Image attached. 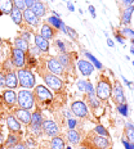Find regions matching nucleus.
<instances>
[{
	"mask_svg": "<svg viewBox=\"0 0 134 149\" xmlns=\"http://www.w3.org/2000/svg\"><path fill=\"white\" fill-rule=\"evenodd\" d=\"M14 149H27V148L25 147V144H23V143H18V144L14 147Z\"/></svg>",
	"mask_w": 134,
	"mask_h": 149,
	"instance_id": "nucleus-53",
	"label": "nucleus"
},
{
	"mask_svg": "<svg viewBox=\"0 0 134 149\" xmlns=\"http://www.w3.org/2000/svg\"><path fill=\"white\" fill-rule=\"evenodd\" d=\"M123 144H124V147H125V149H134V144L128 141L126 139H123Z\"/></svg>",
	"mask_w": 134,
	"mask_h": 149,
	"instance_id": "nucleus-47",
	"label": "nucleus"
},
{
	"mask_svg": "<svg viewBox=\"0 0 134 149\" xmlns=\"http://www.w3.org/2000/svg\"><path fill=\"white\" fill-rule=\"evenodd\" d=\"M94 132H95V134H98V135H101V136H105V138H106V136H108V131L105 129L103 126H101V125H97L94 127Z\"/></svg>",
	"mask_w": 134,
	"mask_h": 149,
	"instance_id": "nucleus-37",
	"label": "nucleus"
},
{
	"mask_svg": "<svg viewBox=\"0 0 134 149\" xmlns=\"http://www.w3.org/2000/svg\"><path fill=\"white\" fill-rule=\"evenodd\" d=\"M22 15H23V21L26 22L27 24L32 27H37L40 23V18L31 10L30 8H26L25 10H22Z\"/></svg>",
	"mask_w": 134,
	"mask_h": 149,
	"instance_id": "nucleus-13",
	"label": "nucleus"
},
{
	"mask_svg": "<svg viewBox=\"0 0 134 149\" xmlns=\"http://www.w3.org/2000/svg\"><path fill=\"white\" fill-rule=\"evenodd\" d=\"M85 86H86V81H83V80L77 81V89H79L80 91H85Z\"/></svg>",
	"mask_w": 134,
	"mask_h": 149,
	"instance_id": "nucleus-46",
	"label": "nucleus"
},
{
	"mask_svg": "<svg viewBox=\"0 0 134 149\" xmlns=\"http://www.w3.org/2000/svg\"><path fill=\"white\" fill-rule=\"evenodd\" d=\"M34 41H35V46H37L40 49V52H44V53L49 52V41L46 39H44L40 33H36L34 36Z\"/></svg>",
	"mask_w": 134,
	"mask_h": 149,
	"instance_id": "nucleus-19",
	"label": "nucleus"
},
{
	"mask_svg": "<svg viewBox=\"0 0 134 149\" xmlns=\"http://www.w3.org/2000/svg\"><path fill=\"white\" fill-rule=\"evenodd\" d=\"M23 1H25V4H26V8H31L35 0H23Z\"/></svg>",
	"mask_w": 134,
	"mask_h": 149,
	"instance_id": "nucleus-51",
	"label": "nucleus"
},
{
	"mask_svg": "<svg viewBox=\"0 0 134 149\" xmlns=\"http://www.w3.org/2000/svg\"><path fill=\"white\" fill-rule=\"evenodd\" d=\"M1 44H3V41H1V39H0V46H1Z\"/></svg>",
	"mask_w": 134,
	"mask_h": 149,
	"instance_id": "nucleus-61",
	"label": "nucleus"
},
{
	"mask_svg": "<svg viewBox=\"0 0 134 149\" xmlns=\"http://www.w3.org/2000/svg\"><path fill=\"white\" fill-rule=\"evenodd\" d=\"M117 1H119V0H117ZM133 4H134V0H120V3H117V5H119L120 8L124 7V9L130 7V5H133Z\"/></svg>",
	"mask_w": 134,
	"mask_h": 149,
	"instance_id": "nucleus-40",
	"label": "nucleus"
},
{
	"mask_svg": "<svg viewBox=\"0 0 134 149\" xmlns=\"http://www.w3.org/2000/svg\"><path fill=\"white\" fill-rule=\"evenodd\" d=\"M48 23L51 24L53 29H55V30L58 31V30H61L62 24H63V21H62L61 18H58V17H54V15H52V17H49V18H48Z\"/></svg>",
	"mask_w": 134,
	"mask_h": 149,
	"instance_id": "nucleus-34",
	"label": "nucleus"
},
{
	"mask_svg": "<svg viewBox=\"0 0 134 149\" xmlns=\"http://www.w3.org/2000/svg\"><path fill=\"white\" fill-rule=\"evenodd\" d=\"M88 104L92 108H98L101 105V100L97 98L95 94H88Z\"/></svg>",
	"mask_w": 134,
	"mask_h": 149,
	"instance_id": "nucleus-35",
	"label": "nucleus"
},
{
	"mask_svg": "<svg viewBox=\"0 0 134 149\" xmlns=\"http://www.w3.org/2000/svg\"><path fill=\"white\" fill-rule=\"evenodd\" d=\"M88 141L90 143V145H92V147H94L92 149H108L111 147V143H110V140H108L107 138L95 134L94 131H93V134L90 135V138L88 139Z\"/></svg>",
	"mask_w": 134,
	"mask_h": 149,
	"instance_id": "nucleus-6",
	"label": "nucleus"
},
{
	"mask_svg": "<svg viewBox=\"0 0 134 149\" xmlns=\"http://www.w3.org/2000/svg\"><path fill=\"white\" fill-rule=\"evenodd\" d=\"M30 36H31V33L27 32V31H25V32L21 33V37H22V39H25L26 41H30Z\"/></svg>",
	"mask_w": 134,
	"mask_h": 149,
	"instance_id": "nucleus-50",
	"label": "nucleus"
},
{
	"mask_svg": "<svg viewBox=\"0 0 134 149\" xmlns=\"http://www.w3.org/2000/svg\"><path fill=\"white\" fill-rule=\"evenodd\" d=\"M25 147L32 149V148H35V147H36V143L32 139H30V138H29V139H26V143H25Z\"/></svg>",
	"mask_w": 134,
	"mask_h": 149,
	"instance_id": "nucleus-45",
	"label": "nucleus"
},
{
	"mask_svg": "<svg viewBox=\"0 0 134 149\" xmlns=\"http://www.w3.org/2000/svg\"><path fill=\"white\" fill-rule=\"evenodd\" d=\"M46 67H48V70L51 71V73H53V74H57V76H63L65 74V68L62 67L60 61L55 57L46 58Z\"/></svg>",
	"mask_w": 134,
	"mask_h": 149,
	"instance_id": "nucleus-11",
	"label": "nucleus"
},
{
	"mask_svg": "<svg viewBox=\"0 0 134 149\" xmlns=\"http://www.w3.org/2000/svg\"><path fill=\"white\" fill-rule=\"evenodd\" d=\"M58 61H60V63L62 64V67L65 68V70H70L71 68V58H70V54L68 53H61L60 55H58L57 58Z\"/></svg>",
	"mask_w": 134,
	"mask_h": 149,
	"instance_id": "nucleus-28",
	"label": "nucleus"
},
{
	"mask_svg": "<svg viewBox=\"0 0 134 149\" xmlns=\"http://www.w3.org/2000/svg\"><path fill=\"white\" fill-rule=\"evenodd\" d=\"M13 1V7L20 9V10H25L26 9V4H25L23 0H12Z\"/></svg>",
	"mask_w": 134,
	"mask_h": 149,
	"instance_id": "nucleus-38",
	"label": "nucleus"
},
{
	"mask_svg": "<svg viewBox=\"0 0 134 149\" xmlns=\"http://www.w3.org/2000/svg\"><path fill=\"white\" fill-rule=\"evenodd\" d=\"M11 18H12V21L17 24V26H22V23H23V15H22V10H20V9H17V8H14L12 9V12H11Z\"/></svg>",
	"mask_w": 134,
	"mask_h": 149,
	"instance_id": "nucleus-23",
	"label": "nucleus"
},
{
	"mask_svg": "<svg viewBox=\"0 0 134 149\" xmlns=\"http://www.w3.org/2000/svg\"><path fill=\"white\" fill-rule=\"evenodd\" d=\"M128 109H129V104L128 103H123V104L117 105V111H119V113L124 117H128V114H129V111Z\"/></svg>",
	"mask_w": 134,
	"mask_h": 149,
	"instance_id": "nucleus-36",
	"label": "nucleus"
},
{
	"mask_svg": "<svg viewBox=\"0 0 134 149\" xmlns=\"http://www.w3.org/2000/svg\"><path fill=\"white\" fill-rule=\"evenodd\" d=\"M7 126L11 132H15V134H20L21 132V122L15 118L13 114L7 116Z\"/></svg>",
	"mask_w": 134,
	"mask_h": 149,
	"instance_id": "nucleus-18",
	"label": "nucleus"
},
{
	"mask_svg": "<svg viewBox=\"0 0 134 149\" xmlns=\"http://www.w3.org/2000/svg\"><path fill=\"white\" fill-rule=\"evenodd\" d=\"M77 68H79L80 73L83 76H90V74L94 72V66L89 61H85V59H80L77 62Z\"/></svg>",
	"mask_w": 134,
	"mask_h": 149,
	"instance_id": "nucleus-16",
	"label": "nucleus"
},
{
	"mask_svg": "<svg viewBox=\"0 0 134 149\" xmlns=\"http://www.w3.org/2000/svg\"><path fill=\"white\" fill-rule=\"evenodd\" d=\"M121 35L134 37V31H133V30H130V29H128V27H124V29L121 30Z\"/></svg>",
	"mask_w": 134,
	"mask_h": 149,
	"instance_id": "nucleus-42",
	"label": "nucleus"
},
{
	"mask_svg": "<svg viewBox=\"0 0 134 149\" xmlns=\"http://www.w3.org/2000/svg\"><path fill=\"white\" fill-rule=\"evenodd\" d=\"M36 64H37L36 57L31 55L30 53H26V62H25V68H27V70H31V68L36 67Z\"/></svg>",
	"mask_w": 134,
	"mask_h": 149,
	"instance_id": "nucleus-32",
	"label": "nucleus"
},
{
	"mask_svg": "<svg viewBox=\"0 0 134 149\" xmlns=\"http://www.w3.org/2000/svg\"><path fill=\"white\" fill-rule=\"evenodd\" d=\"M61 30L63 31L65 33H66V35H68L71 37V39H72V41H75L76 42L77 41V39H79V36H77V33H76V31H75L74 29H71V27H68V26H66V24H62V27H61Z\"/></svg>",
	"mask_w": 134,
	"mask_h": 149,
	"instance_id": "nucleus-31",
	"label": "nucleus"
},
{
	"mask_svg": "<svg viewBox=\"0 0 134 149\" xmlns=\"http://www.w3.org/2000/svg\"><path fill=\"white\" fill-rule=\"evenodd\" d=\"M32 94H34V99H36V102L40 104H45L52 100V93L44 85H37L34 89Z\"/></svg>",
	"mask_w": 134,
	"mask_h": 149,
	"instance_id": "nucleus-4",
	"label": "nucleus"
},
{
	"mask_svg": "<svg viewBox=\"0 0 134 149\" xmlns=\"http://www.w3.org/2000/svg\"><path fill=\"white\" fill-rule=\"evenodd\" d=\"M134 10V5H130V7L125 8L121 13V24L124 26H128L130 22H132V13Z\"/></svg>",
	"mask_w": 134,
	"mask_h": 149,
	"instance_id": "nucleus-22",
	"label": "nucleus"
},
{
	"mask_svg": "<svg viewBox=\"0 0 134 149\" xmlns=\"http://www.w3.org/2000/svg\"><path fill=\"white\" fill-rule=\"evenodd\" d=\"M51 149H65V140L61 136H54L51 141Z\"/></svg>",
	"mask_w": 134,
	"mask_h": 149,
	"instance_id": "nucleus-30",
	"label": "nucleus"
},
{
	"mask_svg": "<svg viewBox=\"0 0 134 149\" xmlns=\"http://www.w3.org/2000/svg\"><path fill=\"white\" fill-rule=\"evenodd\" d=\"M14 117L20 121L21 123H23V125H26V126H29L30 122H31L30 111L23 109V108H15L14 109Z\"/></svg>",
	"mask_w": 134,
	"mask_h": 149,
	"instance_id": "nucleus-14",
	"label": "nucleus"
},
{
	"mask_svg": "<svg viewBox=\"0 0 134 149\" xmlns=\"http://www.w3.org/2000/svg\"><path fill=\"white\" fill-rule=\"evenodd\" d=\"M4 144V135H3V132L0 131V145Z\"/></svg>",
	"mask_w": 134,
	"mask_h": 149,
	"instance_id": "nucleus-55",
	"label": "nucleus"
},
{
	"mask_svg": "<svg viewBox=\"0 0 134 149\" xmlns=\"http://www.w3.org/2000/svg\"><path fill=\"white\" fill-rule=\"evenodd\" d=\"M41 77L44 79L45 84L49 86L51 89H53L54 91H61L63 88V82L58 76L53 74L51 72H41Z\"/></svg>",
	"mask_w": 134,
	"mask_h": 149,
	"instance_id": "nucleus-5",
	"label": "nucleus"
},
{
	"mask_svg": "<svg viewBox=\"0 0 134 149\" xmlns=\"http://www.w3.org/2000/svg\"><path fill=\"white\" fill-rule=\"evenodd\" d=\"M0 98H1V100L4 102L8 107H14L15 103H17V94H15V91H13V90H11V89L5 90Z\"/></svg>",
	"mask_w": 134,
	"mask_h": 149,
	"instance_id": "nucleus-17",
	"label": "nucleus"
},
{
	"mask_svg": "<svg viewBox=\"0 0 134 149\" xmlns=\"http://www.w3.org/2000/svg\"><path fill=\"white\" fill-rule=\"evenodd\" d=\"M85 93H88V94H95V89L93 88V85L90 84L89 81L86 82V86H85Z\"/></svg>",
	"mask_w": 134,
	"mask_h": 149,
	"instance_id": "nucleus-43",
	"label": "nucleus"
},
{
	"mask_svg": "<svg viewBox=\"0 0 134 149\" xmlns=\"http://www.w3.org/2000/svg\"><path fill=\"white\" fill-rule=\"evenodd\" d=\"M124 134L128 141H130L132 144H134V125L130 122L125 123V130H124Z\"/></svg>",
	"mask_w": 134,
	"mask_h": 149,
	"instance_id": "nucleus-29",
	"label": "nucleus"
},
{
	"mask_svg": "<svg viewBox=\"0 0 134 149\" xmlns=\"http://www.w3.org/2000/svg\"><path fill=\"white\" fill-rule=\"evenodd\" d=\"M17 103L20 108L30 111L31 108L35 105V99H34V94L27 89L21 90L17 94Z\"/></svg>",
	"mask_w": 134,
	"mask_h": 149,
	"instance_id": "nucleus-3",
	"label": "nucleus"
},
{
	"mask_svg": "<svg viewBox=\"0 0 134 149\" xmlns=\"http://www.w3.org/2000/svg\"><path fill=\"white\" fill-rule=\"evenodd\" d=\"M123 80H124V82H125V84H126V85H128V86H129V88H132V82H129V81H128V80L125 79V77H123Z\"/></svg>",
	"mask_w": 134,
	"mask_h": 149,
	"instance_id": "nucleus-57",
	"label": "nucleus"
},
{
	"mask_svg": "<svg viewBox=\"0 0 134 149\" xmlns=\"http://www.w3.org/2000/svg\"><path fill=\"white\" fill-rule=\"evenodd\" d=\"M79 149H89L88 147H86V145H84V144H81V147H80Z\"/></svg>",
	"mask_w": 134,
	"mask_h": 149,
	"instance_id": "nucleus-58",
	"label": "nucleus"
},
{
	"mask_svg": "<svg viewBox=\"0 0 134 149\" xmlns=\"http://www.w3.org/2000/svg\"><path fill=\"white\" fill-rule=\"evenodd\" d=\"M31 10L34 12V13H35L37 17H44L45 15V13H46V7L44 4H43L41 1H40V0H35V1H34V4H32V7L30 8Z\"/></svg>",
	"mask_w": 134,
	"mask_h": 149,
	"instance_id": "nucleus-21",
	"label": "nucleus"
},
{
	"mask_svg": "<svg viewBox=\"0 0 134 149\" xmlns=\"http://www.w3.org/2000/svg\"><path fill=\"white\" fill-rule=\"evenodd\" d=\"M71 112L74 116L79 117V118H86L88 117V107L81 100H75L71 104Z\"/></svg>",
	"mask_w": 134,
	"mask_h": 149,
	"instance_id": "nucleus-10",
	"label": "nucleus"
},
{
	"mask_svg": "<svg viewBox=\"0 0 134 149\" xmlns=\"http://www.w3.org/2000/svg\"><path fill=\"white\" fill-rule=\"evenodd\" d=\"M84 55H85V57L88 58V61H89L90 63H92L95 68H98V70H102V68H103V66H102V63L97 59V58L94 57V55L92 54V53H89V52H84Z\"/></svg>",
	"mask_w": 134,
	"mask_h": 149,
	"instance_id": "nucleus-33",
	"label": "nucleus"
},
{
	"mask_svg": "<svg viewBox=\"0 0 134 149\" xmlns=\"http://www.w3.org/2000/svg\"><path fill=\"white\" fill-rule=\"evenodd\" d=\"M76 125H77V121L75 120V118H72V117L67 120V126H68V129H70V130L75 129V127H76Z\"/></svg>",
	"mask_w": 134,
	"mask_h": 149,
	"instance_id": "nucleus-41",
	"label": "nucleus"
},
{
	"mask_svg": "<svg viewBox=\"0 0 134 149\" xmlns=\"http://www.w3.org/2000/svg\"><path fill=\"white\" fill-rule=\"evenodd\" d=\"M107 44H108V46H111V48H114V45H115L111 39H107Z\"/></svg>",
	"mask_w": 134,
	"mask_h": 149,
	"instance_id": "nucleus-56",
	"label": "nucleus"
},
{
	"mask_svg": "<svg viewBox=\"0 0 134 149\" xmlns=\"http://www.w3.org/2000/svg\"><path fill=\"white\" fill-rule=\"evenodd\" d=\"M27 53H30L31 55L36 57V55H39V54H40V49L37 48V46H32V48H30V49H29V52H27Z\"/></svg>",
	"mask_w": 134,
	"mask_h": 149,
	"instance_id": "nucleus-44",
	"label": "nucleus"
},
{
	"mask_svg": "<svg viewBox=\"0 0 134 149\" xmlns=\"http://www.w3.org/2000/svg\"><path fill=\"white\" fill-rule=\"evenodd\" d=\"M18 143H21V136H18L15 132H11V134L8 135V138H7V140H5V143H4V147L12 148V147H15Z\"/></svg>",
	"mask_w": 134,
	"mask_h": 149,
	"instance_id": "nucleus-25",
	"label": "nucleus"
},
{
	"mask_svg": "<svg viewBox=\"0 0 134 149\" xmlns=\"http://www.w3.org/2000/svg\"><path fill=\"white\" fill-rule=\"evenodd\" d=\"M67 8H68V10H70V12H75V7L71 4L70 1H67Z\"/></svg>",
	"mask_w": 134,
	"mask_h": 149,
	"instance_id": "nucleus-54",
	"label": "nucleus"
},
{
	"mask_svg": "<svg viewBox=\"0 0 134 149\" xmlns=\"http://www.w3.org/2000/svg\"><path fill=\"white\" fill-rule=\"evenodd\" d=\"M5 86L11 90L20 86V84H18V76L15 71H9V72L5 73Z\"/></svg>",
	"mask_w": 134,
	"mask_h": 149,
	"instance_id": "nucleus-15",
	"label": "nucleus"
},
{
	"mask_svg": "<svg viewBox=\"0 0 134 149\" xmlns=\"http://www.w3.org/2000/svg\"><path fill=\"white\" fill-rule=\"evenodd\" d=\"M111 98L115 102V104H123L125 103V95H124V90L123 86L119 81H116L112 85V90H111Z\"/></svg>",
	"mask_w": 134,
	"mask_h": 149,
	"instance_id": "nucleus-9",
	"label": "nucleus"
},
{
	"mask_svg": "<svg viewBox=\"0 0 134 149\" xmlns=\"http://www.w3.org/2000/svg\"><path fill=\"white\" fill-rule=\"evenodd\" d=\"M17 76H18V84L23 89L30 90V89L35 88V76L31 72V70L21 68V70L17 71Z\"/></svg>",
	"mask_w": 134,
	"mask_h": 149,
	"instance_id": "nucleus-2",
	"label": "nucleus"
},
{
	"mask_svg": "<svg viewBox=\"0 0 134 149\" xmlns=\"http://www.w3.org/2000/svg\"><path fill=\"white\" fill-rule=\"evenodd\" d=\"M55 29H53V27L51 26L49 23H44L41 26V30H40V35H41L44 39H46L49 41V40H52V39H54V36H55Z\"/></svg>",
	"mask_w": 134,
	"mask_h": 149,
	"instance_id": "nucleus-20",
	"label": "nucleus"
},
{
	"mask_svg": "<svg viewBox=\"0 0 134 149\" xmlns=\"http://www.w3.org/2000/svg\"><path fill=\"white\" fill-rule=\"evenodd\" d=\"M65 149H71V147H67V148H66V147H65Z\"/></svg>",
	"mask_w": 134,
	"mask_h": 149,
	"instance_id": "nucleus-62",
	"label": "nucleus"
},
{
	"mask_svg": "<svg viewBox=\"0 0 134 149\" xmlns=\"http://www.w3.org/2000/svg\"><path fill=\"white\" fill-rule=\"evenodd\" d=\"M133 66H134V62H133Z\"/></svg>",
	"mask_w": 134,
	"mask_h": 149,
	"instance_id": "nucleus-64",
	"label": "nucleus"
},
{
	"mask_svg": "<svg viewBox=\"0 0 134 149\" xmlns=\"http://www.w3.org/2000/svg\"><path fill=\"white\" fill-rule=\"evenodd\" d=\"M63 1H68V0H63Z\"/></svg>",
	"mask_w": 134,
	"mask_h": 149,
	"instance_id": "nucleus-63",
	"label": "nucleus"
},
{
	"mask_svg": "<svg viewBox=\"0 0 134 149\" xmlns=\"http://www.w3.org/2000/svg\"><path fill=\"white\" fill-rule=\"evenodd\" d=\"M66 136H67L68 141H70L71 144H74V145L80 144V141H81V135H80V132H79V131H76L75 129L68 130Z\"/></svg>",
	"mask_w": 134,
	"mask_h": 149,
	"instance_id": "nucleus-24",
	"label": "nucleus"
},
{
	"mask_svg": "<svg viewBox=\"0 0 134 149\" xmlns=\"http://www.w3.org/2000/svg\"><path fill=\"white\" fill-rule=\"evenodd\" d=\"M111 90H112L111 81L108 80V77L102 74L97 82V86H95V95H97V98L101 102L108 100V98L111 97Z\"/></svg>",
	"mask_w": 134,
	"mask_h": 149,
	"instance_id": "nucleus-1",
	"label": "nucleus"
},
{
	"mask_svg": "<svg viewBox=\"0 0 134 149\" xmlns=\"http://www.w3.org/2000/svg\"><path fill=\"white\" fill-rule=\"evenodd\" d=\"M0 149H8V148L4 147V144H3V145H0Z\"/></svg>",
	"mask_w": 134,
	"mask_h": 149,
	"instance_id": "nucleus-60",
	"label": "nucleus"
},
{
	"mask_svg": "<svg viewBox=\"0 0 134 149\" xmlns=\"http://www.w3.org/2000/svg\"><path fill=\"white\" fill-rule=\"evenodd\" d=\"M11 61L13 63V66L18 70L21 68H25V62H26V53L20 50L17 48H13L12 49V53H11Z\"/></svg>",
	"mask_w": 134,
	"mask_h": 149,
	"instance_id": "nucleus-8",
	"label": "nucleus"
},
{
	"mask_svg": "<svg viewBox=\"0 0 134 149\" xmlns=\"http://www.w3.org/2000/svg\"><path fill=\"white\" fill-rule=\"evenodd\" d=\"M5 86V74L4 72L0 71V88H4Z\"/></svg>",
	"mask_w": 134,
	"mask_h": 149,
	"instance_id": "nucleus-49",
	"label": "nucleus"
},
{
	"mask_svg": "<svg viewBox=\"0 0 134 149\" xmlns=\"http://www.w3.org/2000/svg\"><path fill=\"white\" fill-rule=\"evenodd\" d=\"M14 48H17V49H20V50L27 53L29 52V49H30V45H29V41H26V40L22 39L21 36H18V37H15L14 39Z\"/></svg>",
	"mask_w": 134,
	"mask_h": 149,
	"instance_id": "nucleus-26",
	"label": "nucleus"
},
{
	"mask_svg": "<svg viewBox=\"0 0 134 149\" xmlns=\"http://www.w3.org/2000/svg\"><path fill=\"white\" fill-rule=\"evenodd\" d=\"M89 12H90V14H92V17L95 18V8L93 7V5H89Z\"/></svg>",
	"mask_w": 134,
	"mask_h": 149,
	"instance_id": "nucleus-52",
	"label": "nucleus"
},
{
	"mask_svg": "<svg viewBox=\"0 0 134 149\" xmlns=\"http://www.w3.org/2000/svg\"><path fill=\"white\" fill-rule=\"evenodd\" d=\"M130 52H132V54H134V45L130 48Z\"/></svg>",
	"mask_w": 134,
	"mask_h": 149,
	"instance_id": "nucleus-59",
	"label": "nucleus"
},
{
	"mask_svg": "<svg viewBox=\"0 0 134 149\" xmlns=\"http://www.w3.org/2000/svg\"><path fill=\"white\" fill-rule=\"evenodd\" d=\"M43 116H41V112L40 111H35L34 113H31V122H30V130L36 135H41L43 134Z\"/></svg>",
	"mask_w": 134,
	"mask_h": 149,
	"instance_id": "nucleus-7",
	"label": "nucleus"
},
{
	"mask_svg": "<svg viewBox=\"0 0 134 149\" xmlns=\"http://www.w3.org/2000/svg\"><path fill=\"white\" fill-rule=\"evenodd\" d=\"M41 129H43V134L52 136V138H54V136H57L58 134H60V126L52 120L43 121Z\"/></svg>",
	"mask_w": 134,
	"mask_h": 149,
	"instance_id": "nucleus-12",
	"label": "nucleus"
},
{
	"mask_svg": "<svg viewBox=\"0 0 134 149\" xmlns=\"http://www.w3.org/2000/svg\"><path fill=\"white\" fill-rule=\"evenodd\" d=\"M115 37H116V40L120 42V44H125V41H124V39H123V35H121V32H115Z\"/></svg>",
	"mask_w": 134,
	"mask_h": 149,
	"instance_id": "nucleus-48",
	"label": "nucleus"
},
{
	"mask_svg": "<svg viewBox=\"0 0 134 149\" xmlns=\"http://www.w3.org/2000/svg\"><path fill=\"white\" fill-rule=\"evenodd\" d=\"M13 9L12 0H0V14H11Z\"/></svg>",
	"mask_w": 134,
	"mask_h": 149,
	"instance_id": "nucleus-27",
	"label": "nucleus"
},
{
	"mask_svg": "<svg viewBox=\"0 0 134 149\" xmlns=\"http://www.w3.org/2000/svg\"><path fill=\"white\" fill-rule=\"evenodd\" d=\"M54 45H55V48L60 49V52H61V53H66L67 48H66V45H65V42L62 41V40H55Z\"/></svg>",
	"mask_w": 134,
	"mask_h": 149,
	"instance_id": "nucleus-39",
	"label": "nucleus"
}]
</instances>
